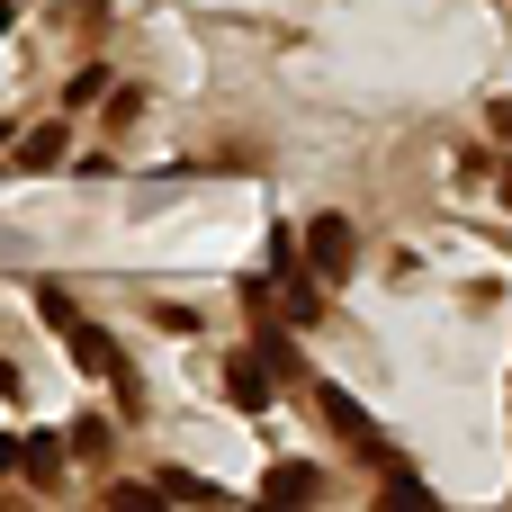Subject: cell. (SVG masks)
Listing matches in <instances>:
<instances>
[{"mask_svg":"<svg viewBox=\"0 0 512 512\" xmlns=\"http://www.w3.org/2000/svg\"><path fill=\"white\" fill-rule=\"evenodd\" d=\"M306 261H315V279H351V261H360L351 216H315V225H306Z\"/></svg>","mask_w":512,"mask_h":512,"instance_id":"cell-1","label":"cell"},{"mask_svg":"<svg viewBox=\"0 0 512 512\" xmlns=\"http://www.w3.org/2000/svg\"><path fill=\"white\" fill-rule=\"evenodd\" d=\"M324 423H333V432H342V441H351L360 459H378V468H387V432L369 423V405H360V396H342V387H324Z\"/></svg>","mask_w":512,"mask_h":512,"instance_id":"cell-2","label":"cell"},{"mask_svg":"<svg viewBox=\"0 0 512 512\" xmlns=\"http://www.w3.org/2000/svg\"><path fill=\"white\" fill-rule=\"evenodd\" d=\"M63 342H72V360H81V369H90V378H117V342H108V333H99V324H72V333H63Z\"/></svg>","mask_w":512,"mask_h":512,"instance_id":"cell-3","label":"cell"},{"mask_svg":"<svg viewBox=\"0 0 512 512\" xmlns=\"http://www.w3.org/2000/svg\"><path fill=\"white\" fill-rule=\"evenodd\" d=\"M270 387H279V369H270L261 351H252V360H234V405H243V414H261V405H270Z\"/></svg>","mask_w":512,"mask_h":512,"instance_id":"cell-4","label":"cell"},{"mask_svg":"<svg viewBox=\"0 0 512 512\" xmlns=\"http://www.w3.org/2000/svg\"><path fill=\"white\" fill-rule=\"evenodd\" d=\"M315 495H324L315 468H270V477H261V504H315Z\"/></svg>","mask_w":512,"mask_h":512,"instance_id":"cell-5","label":"cell"},{"mask_svg":"<svg viewBox=\"0 0 512 512\" xmlns=\"http://www.w3.org/2000/svg\"><path fill=\"white\" fill-rule=\"evenodd\" d=\"M18 468H27L36 486H63V450H54V441H18Z\"/></svg>","mask_w":512,"mask_h":512,"instance_id":"cell-6","label":"cell"},{"mask_svg":"<svg viewBox=\"0 0 512 512\" xmlns=\"http://www.w3.org/2000/svg\"><path fill=\"white\" fill-rule=\"evenodd\" d=\"M162 495H180V504H216L225 486H216V477H198V468H162Z\"/></svg>","mask_w":512,"mask_h":512,"instance_id":"cell-7","label":"cell"},{"mask_svg":"<svg viewBox=\"0 0 512 512\" xmlns=\"http://www.w3.org/2000/svg\"><path fill=\"white\" fill-rule=\"evenodd\" d=\"M36 315H45V324H54V333H72V324H81V306H72V297H63V288H54V279H45V288H36Z\"/></svg>","mask_w":512,"mask_h":512,"instance_id":"cell-8","label":"cell"},{"mask_svg":"<svg viewBox=\"0 0 512 512\" xmlns=\"http://www.w3.org/2000/svg\"><path fill=\"white\" fill-rule=\"evenodd\" d=\"M18 162H36V171H54V162H63V126H36V135H27V153H18Z\"/></svg>","mask_w":512,"mask_h":512,"instance_id":"cell-9","label":"cell"},{"mask_svg":"<svg viewBox=\"0 0 512 512\" xmlns=\"http://www.w3.org/2000/svg\"><path fill=\"white\" fill-rule=\"evenodd\" d=\"M261 360H270L279 378H297V351H288V333H261Z\"/></svg>","mask_w":512,"mask_h":512,"instance_id":"cell-10","label":"cell"},{"mask_svg":"<svg viewBox=\"0 0 512 512\" xmlns=\"http://www.w3.org/2000/svg\"><path fill=\"white\" fill-rule=\"evenodd\" d=\"M486 126H495V135H512V99H495V108H486Z\"/></svg>","mask_w":512,"mask_h":512,"instance_id":"cell-11","label":"cell"},{"mask_svg":"<svg viewBox=\"0 0 512 512\" xmlns=\"http://www.w3.org/2000/svg\"><path fill=\"white\" fill-rule=\"evenodd\" d=\"M9 468H18V441H0V477H9Z\"/></svg>","mask_w":512,"mask_h":512,"instance_id":"cell-12","label":"cell"},{"mask_svg":"<svg viewBox=\"0 0 512 512\" xmlns=\"http://www.w3.org/2000/svg\"><path fill=\"white\" fill-rule=\"evenodd\" d=\"M504 207H512V162H504Z\"/></svg>","mask_w":512,"mask_h":512,"instance_id":"cell-13","label":"cell"},{"mask_svg":"<svg viewBox=\"0 0 512 512\" xmlns=\"http://www.w3.org/2000/svg\"><path fill=\"white\" fill-rule=\"evenodd\" d=\"M0 36H9V0H0Z\"/></svg>","mask_w":512,"mask_h":512,"instance_id":"cell-14","label":"cell"}]
</instances>
